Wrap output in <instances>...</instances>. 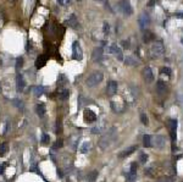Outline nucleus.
<instances>
[{
    "label": "nucleus",
    "mask_w": 183,
    "mask_h": 182,
    "mask_svg": "<svg viewBox=\"0 0 183 182\" xmlns=\"http://www.w3.org/2000/svg\"><path fill=\"white\" fill-rule=\"evenodd\" d=\"M117 137V128L116 127H111V128H109L104 134L101 136V138L99 139V143H98V145H99V148L101 150H105L106 148L115 141V138Z\"/></svg>",
    "instance_id": "obj_1"
},
{
    "label": "nucleus",
    "mask_w": 183,
    "mask_h": 182,
    "mask_svg": "<svg viewBox=\"0 0 183 182\" xmlns=\"http://www.w3.org/2000/svg\"><path fill=\"white\" fill-rule=\"evenodd\" d=\"M102 78H104L102 73H101L100 71H95V72H93L91 75H89V76H88V78H87L86 83H87V86H88V87L93 88V87L98 86L99 83H101Z\"/></svg>",
    "instance_id": "obj_2"
},
{
    "label": "nucleus",
    "mask_w": 183,
    "mask_h": 182,
    "mask_svg": "<svg viewBox=\"0 0 183 182\" xmlns=\"http://www.w3.org/2000/svg\"><path fill=\"white\" fill-rule=\"evenodd\" d=\"M150 51H152V54H153L154 58H157V56L164 55V53H165V47H164V44H163L161 42L155 40V42L152 44Z\"/></svg>",
    "instance_id": "obj_3"
},
{
    "label": "nucleus",
    "mask_w": 183,
    "mask_h": 182,
    "mask_svg": "<svg viewBox=\"0 0 183 182\" xmlns=\"http://www.w3.org/2000/svg\"><path fill=\"white\" fill-rule=\"evenodd\" d=\"M119 7L123 12V15H126V16H130V15L133 14V9H132L128 0H121V1L119 3Z\"/></svg>",
    "instance_id": "obj_4"
},
{
    "label": "nucleus",
    "mask_w": 183,
    "mask_h": 182,
    "mask_svg": "<svg viewBox=\"0 0 183 182\" xmlns=\"http://www.w3.org/2000/svg\"><path fill=\"white\" fill-rule=\"evenodd\" d=\"M72 58L75 60H82L83 58V53H82V48H81V45H79L78 42H75L73 45H72Z\"/></svg>",
    "instance_id": "obj_5"
},
{
    "label": "nucleus",
    "mask_w": 183,
    "mask_h": 182,
    "mask_svg": "<svg viewBox=\"0 0 183 182\" xmlns=\"http://www.w3.org/2000/svg\"><path fill=\"white\" fill-rule=\"evenodd\" d=\"M138 25H139V27L142 29H146L148 27H149V25H150V17H149V15H148L146 12H143V14L139 15V17H138Z\"/></svg>",
    "instance_id": "obj_6"
},
{
    "label": "nucleus",
    "mask_w": 183,
    "mask_h": 182,
    "mask_svg": "<svg viewBox=\"0 0 183 182\" xmlns=\"http://www.w3.org/2000/svg\"><path fill=\"white\" fill-rule=\"evenodd\" d=\"M117 88H119V84H117L116 81H113V79L109 81L108 86H106V93H108V95H115L117 93Z\"/></svg>",
    "instance_id": "obj_7"
},
{
    "label": "nucleus",
    "mask_w": 183,
    "mask_h": 182,
    "mask_svg": "<svg viewBox=\"0 0 183 182\" xmlns=\"http://www.w3.org/2000/svg\"><path fill=\"white\" fill-rule=\"evenodd\" d=\"M110 53H112L113 55L116 56V59L119 61H123V53H122V49L119 47L117 44H112L110 47Z\"/></svg>",
    "instance_id": "obj_8"
},
{
    "label": "nucleus",
    "mask_w": 183,
    "mask_h": 182,
    "mask_svg": "<svg viewBox=\"0 0 183 182\" xmlns=\"http://www.w3.org/2000/svg\"><path fill=\"white\" fill-rule=\"evenodd\" d=\"M153 139V142H152V144L155 147V148H159V149H163V148L165 147V144H166V139H165V137L164 136H156V137H154V138H152Z\"/></svg>",
    "instance_id": "obj_9"
},
{
    "label": "nucleus",
    "mask_w": 183,
    "mask_h": 182,
    "mask_svg": "<svg viewBox=\"0 0 183 182\" xmlns=\"http://www.w3.org/2000/svg\"><path fill=\"white\" fill-rule=\"evenodd\" d=\"M142 76H143V78H144V81L148 82V83L153 82V79H154V73H153V71H152L150 67H145V69H143Z\"/></svg>",
    "instance_id": "obj_10"
},
{
    "label": "nucleus",
    "mask_w": 183,
    "mask_h": 182,
    "mask_svg": "<svg viewBox=\"0 0 183 182\" xmlns=\"http://www.w3.org/2000/svg\"><path fill=\"white\" fill-rule=\"evenodd\" d=\"M83 117H84V121L90 123V122H94L97 120V115L94 111H91L90 109H86L84 112H83Z\"/></svg>",
    "instance_id": "obj_11"
},
{
    "label": "nucleus",
    "mask_w": 183,
    "mask_h": 182,
    "mask_svg": "<svg viewBox=\"0 0 183 182\" xmlns=\"http://www.w3.org/2000/svg\"><path fill=\"white\" fill-rule=\"evenodd\" d=\"M16 87H17L18 92H23L26 88V81L22 75H17V77H16Z\"/></svg>",
    "instance_id": "obj_12"
},
{
    "label": "nucleus",
    "mask_w": 183,
    "mask_h": 182,
    "mask_svg": "<svg viewBox=\"0 0 183 182\" xmlns=\"http://www.w3.org/2000/svg\"><path fill=\"white\" fill-rule=\"evenodd\" d=\"M102 53H104L102 48H95L93 50V54H91V60H93L94 62L99 61L101 59V56H102Z\"/></svg>",
    "instance_id": "obj_13"
},
{
    "label": "nucleus",
    "mask_w": 183,
    "mask_h": 182,
    "mask_svg": "<svg viewBox=\"0 0 183 182\" xmlns=\"http://www.w3.org/2000/svg\"><path fill=\"white\" fill-rule=\"evenodd\" d=\"M135 149H137V147H135V145H132V147H130V148H128V149H126V150L121 152V153H120V155H119V158H120V159H124V158H127V156H130L132 153H134V152H135Z\"/></svg>",
    "instance_id": "obj_14"
},
{
    "label": "nucleus",
    "mask_w": 183,
    "mask_h": 182,
    "mask_svg": "<svg viewBox=\"0 0 183 182\" xmlns=\"http://www.w3.org/2000/svg\"><path fill=\"white\" fill-rule=\"evenodd\" d=\"M123 61L127 66H138L139 65V61L137 60L134 56H127L126 59H123Z\"/></svg>",
    "instance_id": "obj_15"
},
{
    "label": "nucleus",
    "mask_w": 183,
    "mask_h": 182,
    "mask_svg": "<svg viewBox=\"0 0 183 182\" xmlns=\"http://www.w3.org/2000/svg\"><path fill=\"white\" fill-rule=\"evenodd\" d=\"M156 90H157L159 94H165L166 90H167V87H166V84L163 81H157V83H156Z\"/></svg>",
    "instance_id": "obj_16"
},
{
    "label": "nucleus",
    "mask_w": 183,
    "mask_h": 182,
    "mask_svg": "<svg viewBox=\"0 0 183 182\" xmlns=\"http://www.w3.org/2000/svg\"><path fill=\"white\" fill-rule=\"evenodd\" d=\"M105 126H106L105 121H101V123H100V125H98V126H95V127L91 128V133H94V134H99V133H101L102 131L105 130V128H104Z\"/></svg>",
    "instance_id": "obj_17"
},
{
    "label": "nucleus",
    "mask_w": 183,
    "mask_h": 182,
    "mask_svg": "<svg viewBox=\"0 0 183 182\" xmlns=\"http://www.w3.org/2000/svg\"><path fill=\"white\" fill-rule=\"evenodd\" d=\"M154 39H155V36L150 31H145V32H144V34H143V40H144L145 43H149V42H152V40H154Z\"/></svg>",
    "instance_id": "obj_18"
},
{
    "label": "nucleus",
    "mask_w": 183,
    "mask_h": 182,
    "mask_svg": "<svg viewBox=\"0 0 183 182\" xmlns=\"http://www.w3.org/2000/svg\"><path fill=\"white\" fill-rule=\"evenodd\" d=\"M12 105H14L16 109L21 110V111L25 110V104H23V101L20 100V99H12Z\"/></svg>",
    "instance_id": "obj_19"
},
{
    "label": "nucleus",
    "mask_w": 183,
    "mask_h": 182,
    "mask_svg": "<svg viewBox=\"0 0 183 182\" xmlns=\"http://www.w3.org/2000/svg\"><path fill=\"white\" fill-rule=\"evenodd\" d=\"M45 59H47V58H45L44 55L38 56L37 60H36V66H37V67H43V66L45 65V62H47V60H45Z\"/></svg>",
    "instance_id": "obj_20"
},
{
    "label": "nucleus",
    "mask_w": 183,
    "mask_h": 182,
    "mask_svg": "<svg viewBox=\"0 0 183 182\" xmlns=\"http://www.w3.org/2000/svg\"><path fill=\"white\" fill-rule=\"evenodd\" d=\"M78 141H79V137H78V136H72V137L70 138V145L72 147V149L75 150L76 149V148H77V145H78Z\"/></svg>",
    "instance_id": "obj_21"
},
{
    "label": "nucleus",
    "mask_w": 183,
    "mask_h": 182,
    "mask_svg": "<svg viewBox=\"0 0 183 182\" xmlns=\"http://www.w3.org/2000/svg\"><path fill=\"white\" fill-rule=\"evenodd\" d=\"M36 111H37V114H38L40 117H43V116L45 115V106H44L43 104H38V105L36 106Z\"/></svg>",
    "instance_id": "obj_22"
},
{
    "label": "nucleus",
    "mask_w": 183,
    "mask_h": 182,
    "mask_svg": "<svg viewBox=\"0 0 183 182\" xmlns=\"http://www.w3.org/2000/svg\"><path fill=\"white\" fill-rule=\"evenodd\" d=\"M67 23H68V26H71V27H77V18H76V16L75 15H71L70 17H68V20H67Z\"/></svg>",
    "instance_id": "obj_23"
},
{
    "label": "nucleus",
    "mask_w": 183,
    "mask_h": 182,
    "mask_svg": "<svg viewBox=\"0 0 183 182\" xmlns=\"http://www.w3.org/2000/svg\"><path fill=\"white\" fill-rule=\"evenodd\" d=\"M97 177H98V171H95V170H94V171H91V172L88 174L87 180H88V182H95Z\"/></svg>",
    "instance_id": "obj_24"
},
{
    "label": "nucleus",
    "mask_w": 183,
    "mask_h": 182,
    "mask_svg": "<svg viewBox=\"0 0 183 182\" xmlns=\"http://www.w3.org/2000/svg\"><path fill=\"white\" fill-rule=\"evenodd\" d=\"M143 144H144L145 148H149L152 145V137L149 134H145L143 137Z\"/></svg>",
    "instance_id": "obj_25"
},
{
    "label": "nucleus",
    "mask_w": 183,
    "mask_h": 182,
    "mask_svg": "<svg viewBox=\"0 0 183 182\" xmlns=\"http://www.w3.org/2000/svg\"><path fill=\"white\" fill-rule=\"evenodd\" d=\"M43 87L42 86H36V87H33V94L36 95V97H39V95H42V93H43Z\"/></svg>",
    "instance_id": "obj_26"
},
{
    "label": "nucleus",
    "mask_w": 183,
    "mask_h": 182,
    "mask_svg": "<svg viewBox=\"0 0 183 182\" xmlns=\"http://www.w3.org/2000/svg\"><path fill=\"white\" fill-rule=\"evenodd\" d=\"M90 147H91V144H90L89 142H84V143L82 144V147H81V152H82V153H88V152L90 150Z\"/></svg>",
    "instance_id": "obj_27"
},
{
    "label": "nucleus",
    "mask_w": 183,
    "mask_h": 182,
    "mask_svg": "<svg viewBox=\"0 0 183 182\" xmlns=\"http://www.w3.org/2000/svg\"><path fill=\"white\" fill-rule=\"evenodd\" d=\"M167 125L170 127V131H176V127H177V121L176 120H168Z\"/></svg>",
    "instance_id": "obj_28"
},
{
    "label": "nucleus",
    "mask_w": 183,
    "mask_h": 182,
    "mask_svg": "<svg viewBox=\"0 0 183 182\" xmlns=\"http://www.w3.org/2000/svg\"><path fill=\"white\" fill-rule=\"evenodd\" d=\"M137 180V172H128L127 174V182H134Z\"/></svg>",
    "instance_id": "obj_29"
},
{
    "label": "nucleus",
    "mask_w": 183,
    "mask_h": 182,
    "mask_svg": "<svg viewBox=\"0 0 183 182\" xmlns=\"http://www.w3.org/2000/svg\"><path fill=\"white\" fill-rule=\"evenodd\" d=\"M68 95H70V93H68V90H67V89H64V90H61V92L59 93V98L62 99V100H65Z\"/></svg>",
    "instance_id": "obj_30"
},
{
    "label": "nucleus",
    "mask_w": 183,
    "mask_h": 182,
    "mask_svg": "<svg viewBox=\"0 0 183 182\" xmlns=\"http://www.w3.org/2000/svg\"><path fill=\"white\" fill-rule=\"evenodd\" d=\"M7 143L5 142V143H1L0 144V155H3V154H5L6 152H7Z\"/></svg>",
    "instance_id": "obj_31"
},
{
    "label": "nucleus",
    "mask_w": 183,
    "mask_h": 182,
    "mask_svg": "<svg viewBox=\"0 0 183 182\" xmlns=\"http://www.w3.org/2000/svg\"><path fill=\"white\" fill-rule=\"evenodd\" d=\"M50 142V137H49V134H43L42 136V144H49Z\"/></svg>",
    "instance_id": "obj_32"
},
{
    "label": "nucleus",
    "mask_w": 183,
    "mask_h": 182,
    "mask_svg": "<svg viewBox=\"0 0 183 182\" xmlns=\"http://www.w3.org/2000/svg\"><path fill=\"white\" fill-rule=\"evenodd\" d=\"M141 121H142L143 125H145V126L149 123V120H148V116L145 115V114H142V115H141Z\"/></svg>",
    "instance_id": "obj_33"
},
{
    "label": "nucleus",
    "mask_w": 183,
    "mask_h": 182,
    "mask_svg": "<svg viewBox=\"0 0 183 182\" xmlns=\"http://www.w3.org/2000/svg\"><path fill=\"white\" fill-rule=\"evenodd\" d=\"M121 44H122V48H123V49H128V48H130V40H128V39L122 40Z\"/></svg>",
    "instance_id": "obj_34"
},
{
    "label": "nucleus",
    "mask_w": 183,
    "mask_h": 182,
    "mask_svg": "<svg viewBox=\"0 0 183 182\" xmlns=\"http://www.w3.org/2000/svg\"><path fill=\"white\" fill-rule=\"evenodd\" d=\"M109 32H110V26L108 22H104V34H109Z\"/></svg>",
    "instance_id": "obj_35"
},
{
    "label": "nucleus",
    "mask_w": 183,
    "mask_h": 182,
    "mask_svg": "<svg viewBox=\"0 0 183 182\" xmlns=\"http://www.w3.org/2000/svg\"><path fill=\"white\" fill-rule=\"evenodd\" d=\"M56 1H58L60 5H62V6H66V5L70 4L71 0H56Z\"/></svg>",
    "instance_id": "obj_36"
},
{
    "label": "nucleus",
    "mask_w": 183,
    "mask_h": 182,
    "mask_svg": "<svg viewBox=\"0 0 183 182\" xmlns=\"http://www.w3.org/2000/svg\"><path fill=\"white\" fill-rule=\"evenodd\" d=\"M161 73L170 76V75H171V71H170V69H168V67H163V69H161Z\"/></svg>",
    "instance_id": "obj_37"
},
{
    "label": "nucleus",
    "mask_w": 183,
    "mask_h": 182,
    "mask_svg": "<svg viewBox=\"0 0 183 182\" xmlns=\"http://www.w3.org/2000/svg\"><path fill=\"white\" fill-rule=\"evenodd\" d=\"M160 182H173V180L171 178V177H166V176H164V177L160 178Z\"/></svg>",
    "instance_id": "obj_38"
},
{
    "label": "nucleus",
    "mask_w": 183,
    "mask_h": 182,
    "mask_svg": "<svg viewBox=\"0 0 183 182\" xmlns=\"http://www.w3.org/2000/svg\"><path fill=\"white\" fill-rule=\"evenodd\" d=\"M22 64H23V59H22V58H18V59H17V61H16V69L21 67V66H22Z\"/></svg>",
    "instance_id": "obj_39"
},
{
    "label": "nucleus",
    "mask_w": 183,
    "mask_h": 182,
    "mask_svg": "<svg viewBox=\"0 0 183 182\" xmlns=\"http://www.w3.org/2000/svg\"><path fill=\"white\" fill-rule=\"evenodd\" d=\"M141 163H145V161H148V155L146 154H141Z\"/></svg>",
    "instance_id": "obj_40"
},
{
    "label": "nucleus",
    "mask_w": 183,
    "mask_h": 182,
    "mask_svg": "<svg viewBox=\"0 0 183 182\" xmlns=\"http://www.w3.org/2000/svg\"><path fill=\"white\" fill-rule=\"evenodd\" d=\"M135 171H137V164L132 163L131 164V169H130V172H135Z\"/></svg>",
    "instance_id": "obj_41"
},
{
    "label": "nucleus",
    "mask_w": 183,
    "mask_h": 182,
    "mask_svg": "<svg viewBox=\"0 0 183 182\" xmlns=\"http://www.w3.org/2000/svg\"><path fill=\"white\" fill-rule=\"evenodd\" d=\"M61 147H62V141L60 139V141L56 142V144H55V147H54V148H61Z\"/></svg>",
    "instance_id": "obj_42"
},
{
    "label": "nucleus",
    "mask_w": 183,
    "mask_h": 182,
    "mask_svg": "<svg viewBox=\"0 0 183 182\" xmlns=\"http://www.w3.org/2000/svg\"><path fill=\"white\" fill-rule=\"evenodd\" d=\"M154 3H155V0H150V3H149V6H153V5H154Z\"/></svg>",
    "instance_id": "obj_43"
},
{
    "label": "nucleus",
    "mask_w": 183,
    "mask_h": 182,
    "mask_svg": "<svg viewBox=\"0 0 183 182\" xmlns=\"http://www.w3.org/2000/svg\"><path fill=\"white\" fill-rule=\"evenodd\" d=\"M1 172H3V167H1V166H0V174H1Z\"/></svg>",
    "instance_id": "obj_44"
}]
</instances>
